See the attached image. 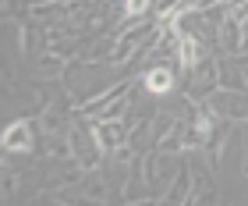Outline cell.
Instances as JSON below:
<instances>
[{
  "label": "cell",
  "mask_w": 248,
  "mask_h": 206,
  "mask_svg": "<svg viewBox=\"0 0 248 206\" xmlns=\"http://www.w3.org/2000/svg\"><path fill=\"white\" fill-rule=\"evenodd\" d=\"M149 82H153L156 89H163V86H167V78H163V71H153V78H149Z\"/></svg>",
  "instance_id": "obj_1"
},
{
  "label": "cell",
  "mask_w": 248,
  "mask_h": 206,
  "mask_svg": "<svg viewBox=\"0 0 248 206\" xmlns=\"http://www.w3.org/2000/svg\"><path fill=\"white\" fill-rule=\"evenodd\" d=\"M145 7V0H131V11H142Z\"/></svg>",
  "instance_id": "obj_2"
}]
</instances>
